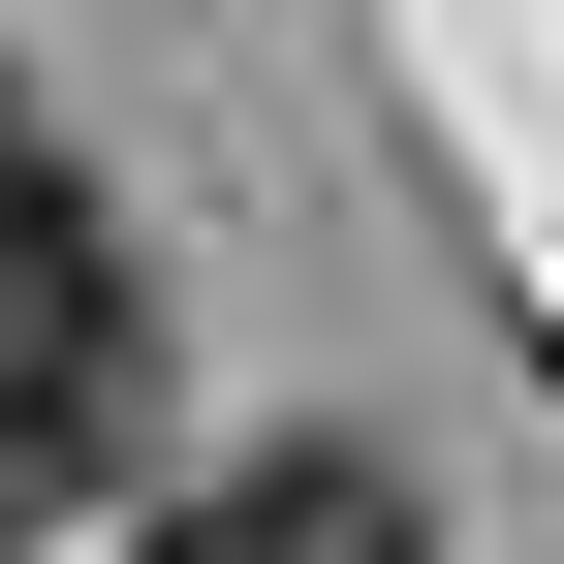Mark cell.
<instances>
[{
    "instance_id": "1",
    "label": "cell",
    "mask_w": 564,
    "mask_h": 564,
    "mask_svg": "<svg viewBox=\"0 0 564 564\" xmlns=\"http://www.w3.org/2000/svg\"><path fill=\"white\" fill-rule=\"evenodd\" d=\"M158 564H440V502H408L377 440H220L158 502Z\"/></svg>"
},
{
    "instance_id": "2",
    "label": "cell",
    "mask_w": 564,
    "mask_h": 564,
    "mask_svg": "<svg viewBox=\"0 0 564 564\" xmlns=\"http://www.w3.org/2000/svg\"><path fill=\"white\" fill-rule=\"evenodd\" d=\"M95 470H126V408H95V377H63V345H32V314H0V564H32L63 502H95Z\"/></svg>"
}]
</instances>
